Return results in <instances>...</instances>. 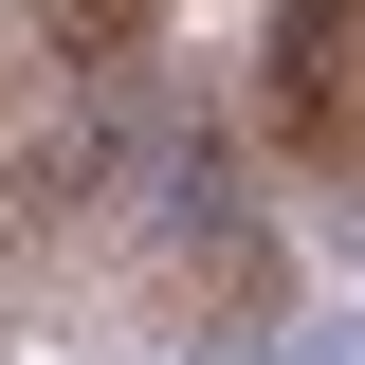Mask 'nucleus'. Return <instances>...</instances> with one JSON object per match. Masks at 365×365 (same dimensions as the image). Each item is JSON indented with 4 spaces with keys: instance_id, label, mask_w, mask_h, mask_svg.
Returning a JSON list of instances; mask_svg holds the SVG:
<instances>
[{
    "instance_id": "f257e3e1",
    "label": "nucleus",
    "mask_w": 365,
    "mask_h": 365,
    "mask_svg": "<svg viewBox=\"0 0 365 365\" xmlns=\"http://www.w3.org/2000/svg\"><path fill=\"white\" fill-rule=\"evenodd\" d=\"M274 311V220L201 128H55L0 165V365H256Z\"/></svg>"
},
{
    "instance_id": "f03ea898",
    "label": "nucleus",
    "mask_w": 365,
    "mask_h": 365,
    "mask_svg": "<svg viewBox=\"0 0 365 365\" xmlns=\"http://www.w3.org/2000/svg\"><path fill=\"white\" fill-rule=\"evenodd\" d=\"M256 110H274V165L311 201H365V0H274Z\"/></svg>"
}]
</instances>
